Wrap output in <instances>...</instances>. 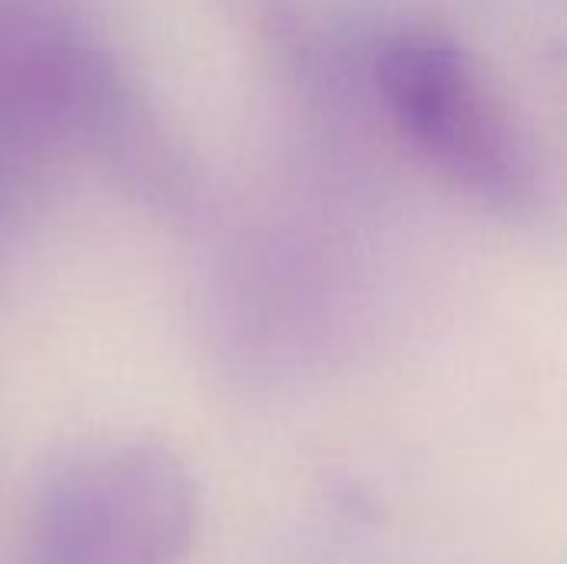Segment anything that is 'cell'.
<instances>
[{
	"label": "cell",
	"instance_id": "cell-2",
	"mask_svg": "<svg viewBox=\"0 0 567 564\" xmlns=\"http://www.w3.org/2000/svg\"><path fill=\"white\" fill-rule=\"evenodd\" d=\"M193 532L186 469L159 445H126L53 489L37 564H179Z\"/></svg>",
	"mask_w": 567,
	"mask_h": 564
},
{
	"label": "cell",
	"instance_id": "cell-3",
	"mask_svg": "<svg viewBox=\"0 0 567 564\" xmlns=\"http://www.w3.org/2000/svg\"><path fill=\"white\" fill-rule=\"evenodd\" d=\"M103 83L100 53L63 0H0V106L60 110Z\"/></svg>",
	"mask_w": 567,
	"mask_h": 564
},
{
	"label": "cell",
	"instance_id": "cell-1",
	"mask_svg": "<svg viewBox=\"0 0 567 564\" xmlns=\"http://www.w3.org/2000/svg\"><path fill=\"white\" fill-rule=\"evenodd\" d=\"M375 76L405 136L439 170L498 206L532 199L535 163L465 50L405 33L382 47Z\"/></svg>",
	"mask_w": 567,
	"mask_h": 564
}]
</instances>
